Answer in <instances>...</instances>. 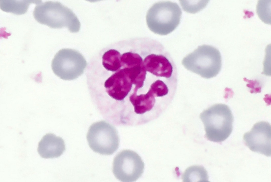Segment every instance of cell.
<instances>
[{
    "mask_svg": "<svg viewBox=\"0 0 271 182\" xmlns=\"http://www.w3.org/2000/svg\"><path fill=\"white\" fill-rule=\"evenodd\" d=\"M0 8L2 11L17 15L26 13L30 4H37L41 0H2L0 1Z\"/></svg>",
    "mask_w": 271,
    "mask_h": 182,
    "instance_id": "cell-12",
    "label": "cell"
},
{
    "mask_svg": "<svg viewBox=\"0 0 271 182\" xmlns=\"http://www.w3.org/2000/svg\"><path fill=\"white\" fill-rule=\"evenodd\" d=\"M33 13L36 20L53 28L66 27L72 33H77L81 24L73 11L60 2L51 1L36 4Z\"/></svg>",
    "mask_w": 271,
    "mask_h": 182,
    "instance_id": "cell-1",
    "label": "cell"
},
{
    "mask_svg": "<svg viewBox=\"0 0 271 182\" xmlns=\"http://www.w3.org/2000/svg\"><path fill=\"white\" fill-rule=\"evenodd\" d=\"M87 65V62L82 54L70 49H63L58 51L51 64L54 73L65 80L77 78L83 73Z\"/></svg>",
    "mask_w": 271,
    "mask_h": 182,
    "instance_id": "cell-6",
    "label": "cell"
},
{
    "mask_svg": "<svg viewBox=\"0 0 271 182\" xmlns=\"http://www.w3.org/2000/svg\"><path fill=\"white\" fill-rule=\"evenodd\" d=\"M271 125L262 121L256 123L243 136L246 145L252 151L267 156L271 155Z\"/></svg>",
    "mask_w": 271,
    "mask_h": 182,
    "instance_id": "cell-8",
    "label": "cell"
},
{
    "mask_svg": "<svg viewBox=\"0 0 271 182\" xmlns=\"http://www.w3.org/2000/svg\"><path fill=\"white\" fill-rule=\"evenodd\" d=\"M182 63L189 71L209 79L216 76L220 71L221 57L219 51L215 47L203 45L187 55Z\"/></svg>",
    "mask_w": 271,
    "mask_h": 182,
    "instance_id": "cell-4",
    "label": "cell"
},
{
    "mask_svg": "<svg viewBox=\"0 0 271 182\" xmlns=\"http://www.w3.org/2000/svg\"><path fill=\"white\" fill-rule=\"evenodd\" d=\"M156 99L149 89L146 93L139 95L133 92L129 98L130 101L133 106L134 112L140 115L151 110L156 103Z\"/></svg>",
    "mask_w": 271,
    "mask_h": 182,
    "instance_id": "cell-11",
    "label": "cell"
},
{
    "mask_svg": "<svg viewBox=\"0 0 271 182\" xmlns=\"http://www.w3.org/2000/svg\"><path fill=\"white\" fill-rule=\"evenodd\" d=\"M133 84L128 70L121 68L105 81L104 86L109 97L115 100L121 101L130 91Z\"/></svg>",
    "mask_w": 271,
    "mask_h": 182,
    "instance_id": "cell-9",
    "label": "cell"
},
{
    "mask_svg": "<svg viewBox=\"0 0 271 182\" xmlns=\"http://www.w3.org/2000/svg\"><path fill=\"white\" fill-rule=\"evenodd\" d=\"M87 139L90 148L102 155H111L119 147L120 139L117 130L104 121L95 122L90 126Z\"/></svg>",
    "mask_w": 271,
    "mask_h": 182,
    "instance_id": "cell-5",
    "label": "cell"
},
{
    "mask_svg": "<svg viewBox=\"0 0 271 182\" xmlns=\"http://www.w3.org/2000/svg\"><path fill=\"white\" fill-rule=\"evenodd\" d=\"M65 150L63 139L52 133H47L43 136L39 142L37 148L40 155L45 158L58 157Z\"/></svg>",
    "mask_w": 271,
    "mask_h": 182,
    "instance_id": "cell-10",
    "label": "cell"
},
{
    "mask_svg": "<svg viewBox=\"0 0 271 182\" xmlns=\"http://www.w3.org/2000/svg\"><path fill=\"white\" fill-rule=\"evenodd\" d=\"M144 168V163L140 156L130 150L119 152L113 161V173L118 180L122 182L136 181L142 176Z\"/></svg>",
    "mask_w": 271,
    "mask_h": 182,
    "instance_id": "cell-7",
    "label": "cell"
},
{
    "mask_svg": "<svg viewBox=\"0 0 271 182\" xmlns=\"http://www.w3.org/2000/svg\"><path fill=\"white\" fill-rule=\"evenodd\" d=\"M181 8L176 3L169 1L155 3L148 10L146 21L148 28L154 33L168 34L175 29L182 17Z\"/></svg>",
    "mask_w": 271,
    "mask_h": 182,
    "instance_id": "cell-3",
    "label": "cell"
},
{
    "mask_svg": "<svg viewBox=\"0 0 271 182\" xmlns=\"http://www.w3.org/2000/svg\"><path fill=\"white\" fill-rule=\"evenodd\" d=\"M200 117L204 125L205 137L209 140L222 142L232 132L234 117L231 109L226 105H214L203 111Z\"/></svg>",
    "mask_w": 271,
    "mask_h": 182,
    "instance_id": "cell-2",
    "label": "cell"
}]
</instances>
